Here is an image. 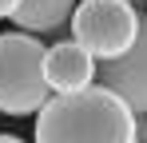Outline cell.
I'll list each match as a JSON object with an SVG mask.
<instances>
[{"instance_id":"8992f818","label":"cell","mask_w":147,"mask_h":143,"mask_svg":"<svg viewBox=\"0 0 147 143\" xmlns=\"http://www.w3.org/2000/svg\"><path fill=\"white\" fill-rule=\"evenodd\" d=\"M72 12H76V0H20L8 20H16L20 32H32L36 36V32L64 28V24L72 20Z\"/></svg>"},{"instance_id":"52a82bcc","label":"cell","mask_w":147,"mask_h":143,"mask_svg":"<svg viewBox=\"0 0 147 143\" xmlns=\"http://www.w3.org/2000/svg\"><path fill=\"white\" fill-rule=\"evenodd\" d=\"M16 4H20V0H0V20H8V16L16 12Z\"/></svg>"},{"instance_id":"7a4b0ae2","label":"cell","mask_w":147,"mask_h":143,"mask_svg":"<svg viewBox=\"0 0 147 143\" xmlns=\"http://www.w3.org/2000/svg\"><path fill=\"white\" fill-rule=\"evenodd\" d=\"M44 44L32 32H0V111L4 115H36L48 103Z\"/></svg>"},{"instance_id":"5b68a950","label":"cell","mask_w":147,"mask_h":143,"mask_svg":"<svg viewBox=\"0 0 147 143\" xmlns=\"http://www.w3.org/2000/svg\"><path fill=\"white\" fill-rule=\"evenodd\" d=\"M44 76H48L52 95L64 92H80L96 80V56L84 52L76 40H64V44L44 48Z\"/></svg>"},{"instance_id":"277c9868","label":"cell","mask_w":147,"mask_h":143,"mask_svg":"<svg viewBox=\"0 0 147 143\" xmlns=\"http://www.w3.org/2000/svg\"><path fill=\"white\" fill-rule=\"evenodd\" d=\"M96 80L107 92H115L135 115L147 111V16L143 12H139L135 44L115 60H96Z\"/></svg>"},{"instance_id":"6da1fadb","label":"cell","mask_w":147,"mask_h":143,"mask_svg":"<svg viewBox=\"0 0 147 143\" xmlns=\"http://www.w3.org/2000/svg\"><path fill=\"white\" fill-rule=\"evenodd\" d=\"M36 143H139L135 111L103 84L48 95L36 111Z\"/></svg>"},{"instance_id":"3957f363","label":"cell","mask_w":147,"mask_h":143,"mask_svg":"<svg viewBox=\"0 0 147 143\" xmlns=\"http://www.w3.org/2000/svg\"><path fill=\"white\" fill-rule=\"evenodd\" d=\"M72 40L96 60H115L135 44L139 12L131 0H84L72 12Z\"/></svg>"},{"instance_id":"ba28073f","label":"cell","mask_w":147,"mask_h":143,"mask_svg":"<svg viewBox=\"0 0 147 143\" xmlns=\"http://www.w3.org/2000/svg\"><path fill=\"white\" fill-rule=\"evenodd\" d=\"M0 143H24L20 135H0Z\"/></svg>"}]
</instances>
